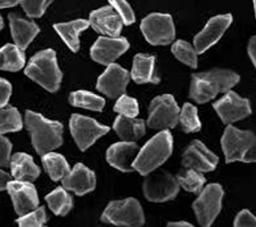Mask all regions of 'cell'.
I'll return each mask as SVG.
<instances>
[{
	"label": "cell",
	"mask_w": 256,
	"mask_h": 227,
	"mask_svg": "<svg viewBox=\"0 0 256 227\" xmlns=\"http://www.w3.org/2000/svg\"><path fill=\"white\" fill-rule=\"evenodd\" d=\"M240 81V76L230 69L213 68L192 75L189 97L197 104H206L218 93H226Z\"/></svg>",
	"instance_id": "1"
},
{
	"label": "cell",
	"mask_w": 256,
	"mask_h": 227,
	"mask_svg": "<svg viewBox=\"0 0 256 227\" xmlns=\"http://www.w3.org/2000/svg\"><path fill=\"white\" fill-rule=\"evenodd\" d=\"M26 124L33 148L40 156L52 152L63 144L64 127L60 122L50 121L41 114L26 110Z\"/></svg>",
	"instance_id": "2"
},
{
	"label": "cell",
	"mask_w": 256,
	"mask_h": 227,
	"mask_svg": "<svg viewBox=\"0 0 256 227\" xmlns=\"http://www.w3.org/2000/svg\"><path fill=\"white\" fill-rule=\"evenodd\" d=\"M173 151V138L170 132L164 130L147 141L138 151L132 168L140 175L146 176L154 172L170 158Z\"/></svg>",
	"instance_id": "3"
},
{
	"label": "cell",
	"mask_w": 256,
	"mask_h": 227,
	"mask_svg": "<svg viewBox=\"0 0 256 227\" xmlns=\"http://www.w3.org/2000/svg\"><path fill=\"white\" fill-rule=\"evenodd\" d=\"M24 73L49 92H56L63 78V73L57 63L56 52L52 49L36 52L28 61Z\"/></svg>",
	"instance_id": "4"
},
{
	"label": "cell",
	"mask_w": 256,
	"mask_h": 227,
	"mask_svg": "<svg viewBox=\"0 0 256 227\" xmlns=\"http://www.w3.org/2000/svg\"><path fill=\"white\" fill-rule=\"evenodd\" d=\"M226 163H255L256 138L252 131H242L230 125L226 126L221 139Z\"/></svg>",
	"instance_id": "5"
},
{
	"label": "cell",
	"mask_w": 256,
	"mask_h": 227,
	"mask_svg": "<svg viewBox=\"0 0 256 227\" xmlns=\"http://www.w3.org/2000/svg\"><path fill=\"white\" fill-rule=\"evenodd\" d=\"M100 220L115 226L140 227L144 224V215L137 199L126 198L124 200L110 201Z\"/></svg>",
	"instance_id": "6"
},
{
	"label": "cell",
	"mask_w": 256,
	"mask_h": 227,
	"mask_svg": "<svg viewBox=\"0 0 256 227\" xmlns=\"http://www.w3.org/2000/svg\"><path fill=\"white\" fill-rule=\"evenodd\" d=\"M224 189L220 184L212 183L203 188L200 197L192 205L196 218L202 227H210L222 208Z\"/></svg>",
	"instance_id": "7"
},
{
	"label": "cell",
	"mask_w": 256,
	"mask_h": 227,
	"mask_svg": "<svg viewBox=\"0 0 256 227\" xmlns=\"http://www.w3.org/2000/svg\"><path fill=\"white\" fill-rule=\"evenodd\" d=\"M144 39L152 45H166L176 39V27L170 14L152 13L140 24Z\"/></svg>",
	"instance_id": "8"
},
{
	"label": "cell",
	"mask_w": 256,
	"mask_h": 227,
	"mask_svg": "<svg viewBox=\"0 0 256 227\" xmlns=\"http://www.w3.org/2000/svg\"><path fill=\"white\" fill-rule=\"evenodd\" d=\"M180 108L171 94H163L154 98L150 106L147 124L150 129L168 130L179 123Z\"/></svg>",
	"instance_id": "9"
},
{
	"label": "cell",
	"mask_w": 256,
	"mask_h": 227,
	"mask_svg": "<svg viewBox=\"0 0 256 227\" xmlns=\"http://www.w3.org/2000/svg\"><path fill=\"white\" fill-rule=\"evenodd\" d=\"M179 189L176 176L164 171L150 173L142 183L144 195L152 202H165L174 199L179 193Z\"/></svg>",
	"instance_id": "10"
},
{
	"label": "cell",
	"mask_w": 256,
	"mask_h": 227,
	"mask_svg": "<svg viewBox=\"0 0 256 227\" xmlns=\"http://www.w3.org/2000/svg\"><path fill=\"white\" fill-rule=\"evenodd\" d=\"M70 130L79 149L86 151L99 138L108 133L110 127L102 125L94 118L80 114H73L70 118Z\"/></svg>",
	"instance_id": "11"
},
{
	"label": "cell",
	"mask_w": 256,
	"mask_h": 227,
	"mask_svg": "<svg viewBox=\"0 0 256 227\" xmlns=\"http://www.w3.org/2000/svg\"><path fill=\"white\" fill-rule=\"evenodd\" d=\"M213 108L216 111L218 117L224 124L230 125L231 123L242 121L252 114L250 102L248 99L239 97L234 91H228L220 100L213 104Z\"/></svg>",
	"instance_id": "12"
},
{
	"label": "cell",
	"mask_w": 256,
	"mask_h": 227,
	"mask_svg": "<svg viewBox=\"0 0 256 227\" xmlns=\"http://www.w3.org/2000/svg\"><path fill=\"white\" fill-rule=\"evenodd\" d=\"M232 23V15H218L206 23L205 27L194 39V45L197 53H204L210 47L218 43L224 32Z\"/></svg>",
	"instance_id": "13"
},
{
	"label": "cell",
	"mask_w": 256,
	"mask_h": 227,
	"mask_svg": "<svg viewBox=\"0 0 256 227\" xmlns=\"http://www.w3.org/2000/svg\"><path fill=\"white\" fill-rule=\"evenodd\" d=\"M6 190L13 201L14 209L18 216L32 212L39 206V197L36 187L31 182L10 181Z\"/></svg>",
	"instance_id": "14"
},
{
	"label": "cell",
	"mask_w": 256,
	"mask_h": 227,
	"mask_svg": "<svg viewBox=\"0 0 256 227\" xmlns=\"http://www.w3.org/2000/svg\"><path fill=\"white\" fill-rule=\"evenodd\" d=\"M130 47L129 41L126 38H110L99 36L90 49V56L98 64L108 66L114 64L120 56H122Z\"/></svg>",
	"instance_id": "15"
},
{
	"label": "cell",
	"mask_w": 256,
	"mask_h": 227,
	"mask_svg": "<svg viewBox=\"0 0 256 227\" xmlns=\"http://www.w3.org/2000/svg\"><path fill=\"white\" fill-rule=\"evenodd\" d=\"M130 75L126 69L118 64L107 66L106 71L98 77L97 90L105 96L115 99L124 94Z\"/></svg>",
	"instance_id": "16"
},
{
	"label": "cell",
	"mask_w": 256,
	"mask_h": 227,
	"mask_svg": "<svg viewBox=\"0 0 256 227\" xmlns=\"http://www.w3.org/2000/svg\"><path fill=\"white\" fill-rule=\"evenodd\" d=\"M218 163V156L206 148L200 140H195L189 144L182 155V166L200 173L214 171Z\"/></svg>",
	"instance_id": "17"
},
{
	"label": "cell",
	"mask_w": 256,
	"mask_h": 227,
	"mask_svg": "<svg viewBox=\"0 0 256 227\" xmlns=\"http://www.w3.org/2000/svg\"><path fill=\"white\" fill-rule=\"evenodd\" d=\"M89 25L104 36L118 38L122 31L123 22L112 6H104L89 15Z\"/></svg>",
	"instance_id": "18"
},
{
	"label": "cell",
	"mask_w": 256,
	"mask_h": 227,
	"mask_svg": "<svg viewBox=\"0 0 256 227\" xmlns=\"http://www.w3.org/2000/svg\"><path fill=\"white\" fill-rule=\"evenodd\" d=\"M62 184L66 191H72L81 197L96 188V175L84 164L79 163L62 180Z\"/></svg>",
	"instance_id": "19"
},
{
	"label": "cell",
	"mask_w": 256,
	"mask_h": 227,
	"mask_svg": "<svg viewBox=\"0 0 256 227\" xmlns=\"http://www.w3.org/2000/svg\"><path fill=\"white\" fill-rule=\"evenodd\" d=\"M139 147L136 142L121 141L112 144L106 152V160L118 171L129 173L134 171L132 163L138 155Z\"/></svg>",
	"instance_id": "20"
},
{
	"label": "cell",
	"mask_w": 256,
	"mask_h": 227,
	"mask_svg": "<svg viewBox=\"0 0 256 227\" xmlns=\"http://www.w3.org/2000/svg\"><path fill=\"white\" fill-rule=\"evenodd\" d=\"M8 18H10V32L15 41V45H18L20 50H26L33 39L39 34L40 27L32 20H28L15 13L10 14Z\"/></svg>",
	"instance_id": "21"
},
{
	"label": "cell",
	"mask_w": 256,
	"mask_h": 227,
	"mask_svg": "<svg viewBox=\"0 0 256 227\" xmlns=\"http://www.w3.org/2000/svg\"><path fill=\"white\" fill-rule=\"evenodd\" d=\"M130 77L137 84H158L160 80L155 74V57L138 53L134 57Z\"/></svg>",
	"instance_id": "22"
},
{
	"label": "cell",
	"mask_w": 256,
	"mask_h": 227,
	"mask_svg": "<svg viewBox=\"0 0 256 227\" xmlns=\"http://www.w3.org/2000/svg\"><path fill=\"white\" fill-rule=\"evenodd\" d=\"M12 175L16 181L33 182L40 175V168L33 162V158L24 152H18L10 160Z\"/></svg>",
	"instance_id": "23"
},
{
	"label": "cell",
	"mask_w": 256,
	"mask_h": 227,
	"mask_svg": "<svg viewBox=\"0 0 256 227\" xmlns=\"http://www.w3.org/2000/svg\"><path fill=\"white\" fill-rule=\"evenodd\" d=\"M113 129L116 132L118 138L126 142H134L142 139L146 133V125L142 119L118 116L115 118Z\"/></svg>",
	"instance_id": "24"
},
{
	"label": "cell",
	"mask_w": 256,
	"mask_h": 227,
	"mask_svg": "<svg viewBox=\"0 0 256 227\" xmlns=\"http://www.w3.org/2000/svg\"><path fill=\"white\" fill-rule=\"evenodd\" d=\"M90 25L86 19H74L71 22L66 23H57L54 25L56 32L63 39L66 45L71 49L73 52H76L80 48V39L79 36L81 32L86 30Z\"/></svg>",
	"instance_id": "25"
},
{
	"label": "cell",
	"mask_w": 256,
	"mask_h": 227,
	"mask_svg": "<svg viewBox=\"0 0 256 227\" xmlns=\"http://www.w3.org/2000/svg\"><path fill=\"white\" fill-rule=\"evenodd\" d=\"M26 65L24 51L15 44L8 43L0 48V69L2 71L18 72Z\"/></svg>",
	"instance_id": "26"
},
{
	"label": "cell",
	"mask_w": 256,
	"mask_h": 227,
	"mask_svg": "<svg viewBox=\"0 0 256 227\" xmlns=\"http://www.w3.org/2000/svg\"><path fill=\"white\" fill-rule=\"evenodd\" d=\"M42 165L49 177L55 182L63 180L70 172L68 163L66 162L65 157L56 152H48L44 155Z\"/></svg>",
	"instance_id": "27"
},
{
	"label": "cell",
	"mask_w": 256,
	"mask_h": 227,
	"mask_svg": "<svg viewBox=\"0 0 256 227\" xmlns=\"http://www.w3.org/2000/svg\"><path fill=\"white\" fill-rule=\"evenodd\" d=\"M46 201L56 216H66L73 208V199L64 188H57L46 196Z\"/></svg>",
	"instance_id": "28"
},
{
	"label": "cell",
	"mask_w": 256,
	"mask_h": 227,
	"mask_svg": "<svg viewBox=\"0 0 256 227\" xmlns=\"http://www.w3.org/2000/svg\"><path fill=\"white\" fill-rule=\"evenodd\" d=\"M70 104L79 108L102 111L105 107V99L89 91L79 90L70 94Z\"/></svg>",
	"instance_id": "29"
},
{
	"label": "cell",
	"mask_w": 256,
	"mask_h": 227,
	"mask_svg": "<svg viewBox=\"0 0 256 227\" xmlns=\"http://www.w3.org/2000/svg\"><path fill=\"white\" fill-rule=\"evenodd\" d=\"M176 179L179 187L184 189L186 191L195 193V195H200L206 183L205 176L200 172L190 168H186L184 171L179 173Z\"/></svg>",
	"instance_id": "30"
},
{
	"label": "cell",
	"mask_w": 256,
	"mask_h": 227,
	"mask_svg": "<svg viewBox=\"0 0 256 227\" xmlns=\"http://www.w3.org/2000/svg\"><path fill=\"white\" fill-rule=\"evenodd\" d=\"M23 127L22 116L20 111L12 106L0 108V134L20 131Z\"/></svg>",
	"instance_id": "31"
},
{
	"label": "cell",
	"mask_w": 256,
	"mask_h": 227,
	"mask_svg": "<svg viewBox=\"0 0 256 227\" xmlns=\"http://www.w3.org/2000/svg\"><path fill=\"white\" fill-rule=\"evenodd\" d=\"M171 51L176 58L189 66L192 68H197V52L192 45L184 40H178L172 44Z\"/></svg>",
	"instance_id": "32"
},
{
	"label": "cell",
	"mask_w": 256,
	"mask_h": 227,
	"mask_svg": "<svg viewBox=\"0 0 256 227\" xmlns=\"http://www.w3.org/2000/svg\"><path fill=\"white\" fill-rule=\"evenodd\" d=\"M179 122L186 133H196L202 129L200 119L198 117L197 108L194 105L186 102L179 114Z\"/></svg>",
	"instance_id": "33"
},
{
	"label": "cell",
	"mask_w": 256,
	"mask_h": 227,
	"mask_svg": "<svg viewBox=\"0 0 256 227\" xmlns=\"http://www.w3.org/2000/svg\"><path fill=\"white\" fill-rule=\"evenodd\" d=\"M47 213L44 207H38L23 216H20L18 223L20 227H42L47 222Z\"/></svg>",
	"instance_id": "34"
},
{
	"label": "cell",
	"mask_w": 256,
	"mask_h": 227,
	"mask_svg": "<svg viewBox=\"0 0 256 227\" xmlns=\"http://www.w3.org/2000/svg\"><path fill=\"white\" fill-rule=\"evenodd\" d=\"M114 110L118 113L121 116L136 118L139 114V105L134 98L122 94L120 96L116 104L114 106Z\"/></svg>",
	"instance_id": "35"
},
{
	"label": "cell",
	"mask_w": 256,
	"mask_h": 227,
	"mask_svg": "<svg viewBox=\"0 0 256 227\" xmlns=\"http://www.w3.org/2000/svg\"><path fill=\"white\" fill-rule=\"evenodd\" d=\"M54 0H20L23 10L31 18H39L44 14Z\"/></svg>",
	"instance_id": "36"
},
{
	"label": "cell",
	"mask_w": 256,
	"mask_h": 227,
	"mask_svg": "<svg viewBox=\"0 0 256 227\" xmlns=\"http://www.w3.org/2000/svg\"><path fill=\"white\" fill-rule=\"evenodd\" d=\"M110 6L113 7V9L116 11L120 17H121L123 24L131 25L136 22V15L129 2L126 0H108Z\"/></svg>",
	"instance_id": "37"
},
{
	"label": "cell",
	"mask_w": 256,
	"mask_h": 227,
	"mask_svg": "<svg viewBox=\"0 0 256 227\" xmlns=\"http://www.w3.org/2000/svg\"><path fill=\"white\" fill-rule=\"evenodd\" d=\"M255 226H256L255 216L247 209H242V212H239L236 218H234V227H255Z\"/></svg>",
	"instance_id": "38"
},
{
	"label": "cell",
	"mask_w": 256,
	"mask_h": 227,
	"mask_svg": "<svg viewBox=\"0 0 256 227\" xmlns=\"http://www.w3.org/2000/svg\"><path fill=\"white\" fill-rule=\"evenodd\" d=\"M12 143L10 140L0 134V166L5 167L10 164V160Z\"/></svg>",
	"instance_id": "39"
},
{
	"label": "cell",
	"mask_w": 256,
	"mask_h": 227,
	"mask_svg": "<svg viewBox=\"0 0 256 227\" xmlns=\"http://www.w3.org/2000/svg\"><path fill=\"white\" fill-rule=\"evenodd\" d=\"M12 94V84L5 78L0 77V108L7 106Z\"/></svg>",
	"instance_id": "40"
},
{
	"label": "cell",
	"mask_w": 256,
	"mask_h": 227,
	"mask_svg": "<svg viewBox=\"0 0 256 227\" xmlns=\"http://www.w3.org/2000/svg\"><path fill=\"white\" fill-rule=\"evenodd\" d=\"M248 56L252 60V63L255 66L256 65V38L255 36H252L250 42H248Z\"/></svg>",
	"instance_id": "41"
},
{
	"label": "cell",
	"mask_w": 256,
	"mask_h": 227,
	"mask_svg": "<svg viewBox=\"0 0 256 227\" xmlns=\"http://www.w3.org/2000/svg\"><path fill=\"white\" fill-rule=\"evenodd\" d=\"M10 181V176L8 173L4 172L2 169H0V191H2V190H6L7 187V183Z\"/></svg>",
	"instance_id": "42"
},
{
	"label": "cell",
	"mask_w": 256,
	"mask_h": 227,
	"mask_svg": "<svg viewBox=\"0 0 256 227\" xmlns=\"http://www.w3.org/2000/svg\"><path fill=\"white\" fill-rule=\"evenodd\" d=\"M20 0H0V8L14 7L20 3Z\"/></svg>",
	"instance_id": "43"
},
{
	"label": "cell",
	"mask_w": 256,
	"mask_h": 227,
	"mask_svg": "<svg viewBox=\"0 0 256 227\" xmlns=\"http://www.w3.org/2000/svg\"><path fill=\"white\" fill-rule=\"evenodd\" d=\"M166 227H195L187 222H170Z\"/></svg>",
	"instance_id": "44"
},
{
	"label": "cell",
	"mask_w": 256,
	"mask_h": 227,
	"mask_svg": "<svg viewBox=\"0 0 256 227\" xmlns=\"http://www.w3.org/2000/svg\"><path fill=\"white\" fill-rule=\"evenodd\" d=\"M2 27H4V19L2 17V15H0V30H2Z\"/></svg>",
	"instance_id": "45"
},
{
	"label": "cell",
	"mask_w": 256,
	"mask_h": 227,
	"mask_svg": "<svg viewBox=\"0 0 256 227\" xmlns=\"http://www.w3.org/2000/svg\"><path fill=\"white\" fill-rule=\"evenodd\" d=\"M253 5H254V10H255V8H256V6H255V0H253Z\"/></svg>",
	"instance_id": "46"
},
{
	"label": "cell",
	"mask_w": 256,
	"mask_h": 227,
	"mask_svg": "<svg viewBox=\"0 0 256 227\" xmlns=\"http://www.w3.org/2000/svg\"><path fill=\"white\" fill-rule=\"evenodd\" d=\"M42 227H47V226H42Z\"/></svg>",
	"instance_id": "47"
}]
</instances>
